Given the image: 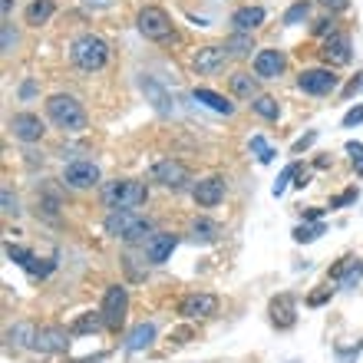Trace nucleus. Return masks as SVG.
<instances>
[{
	"instance_id": "1",
	"label": "nucleus",
	"mask_w": 363,
	"mask_h": 363,
	"mask_svg": "<svg viewBox=\"0 0 363 363\" xmlns=\"http://www.w3.org/2000/svg\"><path fill=\"white\" fill-rule=\"evenodd\" d=\"M106 235H113V238L119 241H145L152 238V221L145 218V215H139L135 208H116L106 215Z\"/></svg>"
},
{
	"instance_id": "2",
	"label": "nucleus",
	"mask_w": 363,
	"mask_h": 363,
	"mask_svg": "<svg viewBox=\"0 0 363 363\" xmlns=\"http://www.w3.org/2000/svg\"><path fill=\"white\" fill-rule=\"evenodd\" d=\"M69 60H73L83 73H96V69H103L106 63H109V43H106L103 37H96V33H83V37L73 40Z\"/></svg>"
},
{
	"instance_id": "3",
	"label": "nucleus",
	"mask_w": 363,
	"mask_h": 363,
	"mask_svg": "<svg viewBox=\"0 0 363 363\" xmlns=\"http://www.w3.org/2000/svg\"><path fill=\"white\" fill-rule=\"evenodd\" d=\"M47 116H50V123L57 125V129H63V133H83L86 129V109L73 96H63V93L50 96Z\"/></svg>"
},
{
	"instance_id": "4",
	"label": "nucleus",
	"mask_w": 363,
	"mask_h": 363,
	"mask_svg": "<svg viewBox=\"0 0 363 363\" xmlns=\"http://www.w3.org/2000/svg\"><path fill=\"white\" fill-rule=\"evenodd\" d=\"M103 201L106 208H139L149 201V185L145 182H135V179H116V182H106L103 189Z\"/></svg>"
},
{
	"instance_id": "5",
	"label": "nucleus",
	"mask_w": 363,
	"mask_h": 363,
	"mask_svg": "<svg viewBox=\"0 0 363 363\" xmlns=\"http://www.w3.org/2000/svg\"><path fill=\"white\" fill-rule=\"evenodd\" d=\"M135 27H139V33L145 40H155V43H165L172 37V20H169V13L162 7H143L139 17H135Z\"/></svg>"
},
{
	"instance_id": "6",
	"label": "nucleus",
	"mask_w": 363,
	"mask_h": 363,
	"mask_svg": "<svg viewBox=\"0 0 363 363\" xmlns=\"http://www.w3.org/2000/svg\"><path fill=\"white\" fill-rule=\"evenodd\" d=\"M103 320H106V330H119L125 324V314H129V294H125L123 284H109L106 287V297H103Z\"/></svg>"
},
{
	"instance_id": "7",
	"label": "nucleus",
	"mask_w": 363,
	"mask_h": 363,
	"mask_svg": "<svg viewBox=\"0 0 363 363\" xmlns=\"http://www.w3.org/2000/svg\"><path fill=\"white\" fill-rule=\"evenodd\" d=\"M152 182H159L162 189L182 191L191 182V172L185 169V162H179V159H162V162L152 165Z\"/></svg>"
},
{
	"instance_id": "8",
	"label": "nucleus",
	"mask_w": 363,
	"mask_h": 363,
	"mask_svg": "<svg viewBox=\"0 0 363 363\" xmlns=\"http://www.w3.org/2000/svg\"><path fill=\"white\" fill-rule=\"evenodd\" d=\"M297 86L311 96H327L337 89V77H334V69H324V67L304 69V73L297 77Z\"/></svg>"
},
{
	"instance_id": "9",
	"label": "nucleus",
	"mask_w": 363,
	"mask_h": 363,
	"mask_svg": "<svg viewBox=\"0 0 363 363\" xmlns=\"http://www.w3.org/2000/svg\"><path fill=\"white\" fill-rule=\"evenodd\" d=\"M63 182L69 189H93L99 182V165L89 162V159H77V162H69L63 169Z\"/></svg>"
},
{
	"instance_id": "10",
	"label": "nucleus",
	"mask_w": 363,
	"mask_h": 363,
	"mask_svg": "<svg viewBox=\"0 0 363 363\" xmlns=\"http://www.w3.org/2000/svg\"><path fill=\"white\" fill-rule=\"evenodd\" d=\"M268 314H271V324H274L277 330H291V327L297 324V301L291 294L271 297Z\"/></svg>"
},
{
	"instance_id": "11",
	"label": "nucleus",
	"mask_w": 363,
	"mask_h": 363,
	"mask_svg": "<svg viewBox=\"0 0 363 363\" xmlns=\"http://www.w3.org/2000/svg\"><path fill=\"white\" fill-rule=\"evenodd\" d=\"M320 57H324V63H330V67H347L350 63V37L347 33H330V37L324 40V47H320Z\"/></svg>"
},
{
	"instance_id": "12",
	"label": "nucleus",
	"mask_w": 363,
	"mask_h": 363,
	"mask_svg": "<svg viewBox=\"0 0 363 363\" xmlns=\"http://www.w3.org/2000/svg\"><path fill=\"white\" fill-rule=\"evenodd\" d=\"M175 245H179V235H169V231H155L152 238L145 241V261L149 264H165L172 258Z\"/></svg>"
},
{
	"instance_id": "13",
	"label": "nucleus",
	"mask_w": 363,
	"mask_h": 363,
	"mask_svg": "<svg viewBox=\"0 0 363 363\" xmlns=\"http://www.w3.org/2000/svg\"><path fill=\"white\" fill-rule=\"evenodd\" d=\"M10 129H13V135H17L20 143H37V139H43V133H47L43 119L33 113H17L10 119Z\"/></svg>"
},
{
	"instance_id": "14",
	"label": "nucleus",
	"mask_w": 363,
	"mask_h": 363,
	"mask_svg": "<svg viewBox=\"0 0 363 363\" xmlns=\"http://www.w3.org/2000/svg\"><path fill=\"white\" fill-rule=\"evenodd\" d=\"M218 311V297L215 294H189L179 301V314L195 320V317H211Z\"/></svg>"
},
{
	"instance_id": "15",
	"label": "nucleus",
	"mask_w": 363,
	"mask_h": 363,
	"mask_svg": "<svg viewBox=\"0 0 363 363\" xmlns=\"http://www.w3.org/2000/svg\"><path fill=\"white\" fill-rule=\"evenodd\" d=\"M287 67V57L281 50H261L255 57V77L258 79H277Z\"/></svg>"
},
{
	"instance_id": "16",
	"label": "nucleus",
	"mask_w": 363,
	"mask_h": 363,
	"mask_svg": "<svg viewBox=\"0 0 363 363\" xmlns=\"http://www.w3.org/2000/svg\"><path fill=\"white\" fill-rule=\"evenodd\" d=\"M228 50L225 47H201L199 53H195V73H201V77H211V73H218V69H225V63H228Z\"/></svg>"
},
{
	"instance_id": "17",
	"label": "nucleus",
	"mask_w": 363,
	"mask_h": 363,
	"mask_svg": "<svg viewBox=\"0 0 363 363\" xmlns=\"http://www.w3.org/2000/svg\"><path fill=\"white\" fill-rule=\"evenodd\" d=\"M195 201H199L201 208H211V205H218L225 199V179L221 175H208V179H201L195 189H191Z\"/></svg>"
},
{
	"instance_id": "18",
	"label": "nucleus",
	"mask_w": 363,
	"mask_h": 363,
	"mask_svg": "<svg viewBox=\"0 0 363 363\" xmlns=\"http://www.w3.org/2000/svg\"><path fill=\"white\" fill-rule=\"evenodd\" d=\"M67 337H69V330H63V327H40L33 350H40V354H60L69 344Z\"/></svg>"
},
{
	"instance_id": "19",
	"label": "nucleus",
	"mask_w": 363,
	"mask_h": 363,
	"mask_svg": "<svg viewBox=\"0 0 363 363\" xmlns=\"http://www.w3.org/2000/svg\"><path fill=\"white\" fill-rule=\"evenodd\" d=\"M231 23H235V30L238 33H251L255 27H261L264 23V10L261 7H241L231 13Z\"/></svg>"
},
{
	"instance_id": "20",
	"label": "nucleus",
	"mask_w": 363,
	"mask_h": 363,
	"mask_svg": "<svg viewBox=\"0 0 363 363\" xmlns=\"http://www.w3.org/2000/svg\"><path fill=\"white\" fill-rule=\"evenodd\" d=\"M191 99H195V103H205L208 109H215V113H221V116H231V113H235V106H231L225 96L211 93V89H195V93H191Z\"/></svg>"
},
{
	"instance_id": "21",
	"label": "nucleus",
	"mask_w": 363,
	"mask_h": 363,
	"mask_svg": "<svg viewBox=\"0 0 363 363\" xmlns=\"http://www.w3.org/2000/svg\"><path fill=\"white\" fill-rule=\"evenodd\" d=\"M152 340H155V327L152 324H139V327H133V334L125 337V350H145V347H152Z\"/></svg>"
},
{
	"instance_id": "22",
	"label": "nucleus",
	"mask_w": 363,
	"mask_h": 363,
	"mask_svg": "<svg viewBox=\"0 0 363 363\" xmlns=\"http://www.w3.org/2000/svg\"><path fill=\"white\" fill-rule=\"evenodd\" d=\"M231 93L238 96V99H255V96H258V77L235 73V77H231Z\"/></svg>"
},
{
	"instance_id": "23",
	"label": "nucleus",
	"mask_w": 363,
	"mask_h": 363,
	"mask_svg": "<svg viewBox=\"0 0 363 363\" xmlns=\"http://www.w3.org/2000/svg\"><path fill=\"white\" fill-rule=\"evenodd\" d=\"M53 10H57L53 0H33V4L27 7V23L30 27H43V23L53 17Z\"/></svg>"
},
{
	"instance_id": "24",
	"label": "nucleus",
	"mask_w": 363,
	"mask_h": 363,
	"mask_svg": "<svg viewBox=\"0 0 363 363\" xmlns=\"http://www.w3.org/2000/svg\"><path fill=\"white\" fill-rule=\"evenodd\" d=\"M218 225L208 218H195L191 221V241H199V245H211V241L218 238Z\"/></svg>"
},
{
	"instance_id": "25",
	"label": "nucleus",
	"mask_w": 363,
	"mask_h": 363,
	"mask_svg": "<svg viewBox=\"0 0 363 363\" xmlns=\"http://www.w3.org/2000/svg\"><path fill=\"white\" fill-rule=\"evenodd\" d=\"M7 340L13 347H33L37 344V327L33 324H13L7 330Z\"/></svg>"
},
{
	"instance_id": "26",
	"label": "nucleus",
	"mask_w": 363,
	"mask_h": 363,
	"mask_svg": "<svg viewBox=\"0 0 363 363\" xmlns=\"http://www.w3.org/2000/svg\"><path fill=\"white\" fill-rule=\"evenodd\" d=\"M99 327H106V320H103V314H83V317H77L73 320V327H69V334H96Z\"/></svg>"
},
{
	"instance_id": "27",
	"label": "nucleus",
	"mask_w": 363,
	"mask_h": 363,
	"mask_svg": "<svg viewBox=\"0 0 363 363\" xmlns=\"http://www.w3.org/2000/svg\"><path fill=\"white\" fill-rule=\"evenodd\" d=\"M143 89H145V96H149V99L155 103V109H159V113H169V96H165V89L159 86L155 79L145 77V79H143Z\"/></svg>"
},
{
	"instance_id": "28",
	"label": "nucleus",
	"mask_w": 363,
	"mask_h": 363,
	"mask_svg": "<svg viewBox=\"0 0 363 363\" xmlns=\"http://www.w3.org/2000/svg\"><path fill=\"white\" fill-rule=\"evenodd\" d=\"M225 50H228V57H248L251 50H255V43H251V33H235V37L225 43Z\"/></svg>"
},
{
	"instance_id": "29",
	"label": "nucleus",
	"mask_w": 363,
	"mask_h": 363,
	"mask_svg": "<svg viewBox=\"0 0 363 363\" xmlns=\"http://www.w3.org/2000/svg\"><path fill=\"white\" fill-rule=\"evenodd\" d=\"M251 109H255L258 116H264V119H277V116H281V106H277L274 96H255Z\"/></svg>"
},
{
	"instance_id": "30",
	"label": "nucleus",
	"mask_w": 363,
	"mask_h": 363,
	"mask_svg": "<svg viewBox=\"0 0 363 363\" xmlns=\"http://www.w3.org/2000/svg\"><path fill=\"white\" fill-rule=\"evenodd\" d=\"M251 152L258 155V162H261V165L274 162V149H271V145L264 143V135H251Z\"/></svg>"
},
{
	"instance_id": "31",
	"label": "nucleus",
	"mask_w": 363,
	"mask_h": 363,
	"mask_svg": "<svg viewBox=\"0 0 363 363\" xmlns=\"http://www.w3.org/2000/svg\"><path fill=\"white\" fill-rule=\"evenodd\" d=\"M320 235H324V225H320V221H314V225H297L294 228V241H301V245L320 238Z\"/></svg>"
},
{
	"instance_id": "32",
	"label": "nucleus",
	"mask_w": 363,
	"mask_h": 363,
	"mask_svg": "<svg viewBox=\"0 0 363 363\" xmlns=\"http://www.w3.org/2000/svg\"><path fill=\"white\" fill-rule=\"evenodd\" d=\"M307 17H311V4H307V0H297L294 7L284 13V23L287 27H294V23H301V20H307Z\"/></svg>"
},
{
	"instance_id": "33",
	"label": "nucleus",
	"mask_w": 363,
	"mask_h": 363,
	"mask_svg": "<svg viewBox=\"0 0 363 363\" xmlns=\"http://www.w3.org/2000/svg\"><path fill=\"white\" fill-rule=\"evenodd\" d=\"M360 277H363V261L354 258L350 261V268L344 271V277H340V287H357L360 284Z\"/></svg>"
},
{
	"instance_id": "34",
	"label": "nucleus",
	"mask_w": 363,
	"mask_h": 363,
	"mask_svg": "<svg viewBox=\"0 0 363 363\" xmlns=\"http://www.w3.org/2000/svg\"><path fill=\"white\" fill-rule=\"evenodd\" d=\"M7 258H10V261H17L20 268H30V264H33V251L20 248V245H7Z\"/></svg>"
},
{
	"instance_id": "35",
	"label": "nucleus",
	"mask_w": 363,
	"mask_h": 363,
	"mask_svg": "<svg viewBox=\"0 0 363 363\" xmlns=\"http://www.w3.org/2000/svg\"><path fill=\"white\" fill-rule=\"evenodd\" d=\"M294 175H301V165H287L284 172H281V179H277V182H274V195H281V191H284V189H287V182L294 179Z\"/></svg>"
},
{
	"instance_id": "36",
	"label": "nucleus",
	"mask_w": 363,
	"mask_h": 363,
	"mask_svg": "<svg viewBox=\"0 0 363 363\" xmlns=\"http://www.w3.org/2000/svg\"><path fill=\"white\" fill-rule=\"evenodd\" d=\"M0 201H4V215H17V195H13V191L10 189H4L0 191Z\"/></svg>"
},
{
	"instance_id": "37",
	"label": "nucleus",
	"mask_w": 363,
	"mask_h": 363,
	"mask_svg": "<svg viewBox=\"0 0 363 363\" xmlns=\"http://www.w3.org/2000/svg\"><path fill=\"white\" fill-rule=\"evenodd\" d=\"M350 261H354V258H340V261H337L334 268L327 271V281H337V284H340V277H344V271L350 268Z\"/></svg>"
},
{
	"instance_id": "38",
	"label": "nucleus",
	"mask_w": 363,
	"mask_h": 363,
	"mask_svg": "<svg viewBox=\"0 0 363 363\" xmlns=\"http://www.w3.org/2000/svg\"><path fill=\"white\" fill-rule=\"evenodd\" d=\"M347 152L354 155V169H357V175H363V145H360V143H347Z\"/></svg>"
},
{
	"instance_id": "39",
	"label": "nucleus",
	"mask_w": 363,
	"mask_h": 363,
	"mask_svg": "<svg viewBox=\"0 0 363 363\" xmlns=\"http://www.w3.org/2000/svg\"><path fill=\"white\" fill-rule=\"evenodd\" d=\"M350 201H357V189L344 191V195H337V199L330 201V208H344V205H350Z\"/></svg>"
},
{
	"instance_id": "40",
	"label": "nucleus",
	"mask_w": 363,
	"mask_h": 363,
	"mask_svg": "<svg viewBox=\"0 0 363 363\" xmlns=\"http://www.w3.org/2000/svg\"><path fill=\"white\" fill-rule=\"evenodd\" d=\"M327 301H330V287H324V291H317V294L307 297V304L311 307H320V304H327Z\"/></svg>"
},
{
	"instance_id": "41",
	"label": "nucleus",
	"mask_w": 363,
	"mask_h": 363,
	"mask_svg": "<svg viewBox=\"0 0 363 363\" xmlns=\"http://www.w3.org/2000/svg\"><path fill=\"white\" fill-rule=\"evenodd\" d=\"M13 43H17V33H13V27H10V23H4V53H10V50H13Z\"/></svg>"
},
{
	"instance_id": "42",
	"label": "nucleus",
	"mask_w": 363,
	"mask_h": 363,
	"mask_svg": "<svg viewBox=\"0 0 363 363\" xmlns=\"http://www.w3.org/2000/svg\"><path fill=\"white\" fill-rule=\"evenodd\" d=\"M357 123H363V106H357V109H350V113L344 116V125L350 129V125H357Z\"/></svg>"
},
{
	"instance_id": "43",
	"label": "nucleus",
	"mask_w": 363,
	"mask_h": 363,
	"mask_svg": "<svg viewBox=\"0 0 363 363\" xmlns=\"http://www.w3.org/2000/svg\"><path fill=\"white\" fill-rule=\"evenodd\" d=\"M314 139H317V133H307L304 139H297V143H294V152H304V149H307L311 143H314Z\"/></svg>"
},
{
	"instance_id": "44",
	"label": "nucleus",
	"mask_w": 363,
	"mask_h": 363,
	"mask_svg": "<svg viewBox=\"0 0 363 363\" xmlns=\"http://www.w3.org/2000/svg\"><path fill=\"white\" fill-rule=\"evenodd\" d=\"M327 10H347L350 7V0H320Z\"/></svg>"
},
{
	"instance_id": "45",
	"label": "nucleus",
	"mask_w": 363,
	"mask_h": 363,
	"mask_svg": "<svg viewBox=\"0 0 363 363\" xmlns=\"http://www.w3.org/2000/svg\"><path fill=\"white\" fill-rule=\"evenodd\" d=\"M327 30L334 33V20H317L314 23V33H327Z\"/></svg>"
},
{
	"instance_id": "46",
	"label": "nucleus",
	"mask_w": 363,
	"mask_h": 363,
	"mask_svg": "<svg viewBox=\"0 0 363 363\" xmlns=\"http://www.w3.org/2000/svg\"><path fill=\"white\" fill-rule=\"evenodd\" d=\"M33 93H37V83H33V79H27V83L20 86V96H23V99H30Z\"/></svg>"
},
{
	"instance_id": "47",
	"label": "nucleus",
	"mask_w": 363,
	"mask_h": 363,
	"mask_svg": "<svg viewBox=\"0 0 363 363\" xmlns=\"http://www.w3.org/2000/svg\"><path fill=\"white\" fill-rule=\"evenodd\" d=\"M320 215H324V208H307V211H304L307 221H320Z\"/></svg>"
},
{
	"instance_id": "48",
	"label": "nucleus",
	"mask_w": 363,
	"mask_h": 363,
	"mask_svg": "<svg viewBox=\"0 0 363 363\" xmlns=\"http://www.w3.org/2000/svg\"><path fill=\"white\" fill-rule=\"evenodd\" d=\"M10 10H13V0H0V13H4V20H10Z\"/></svg>"
},
{
	"instance_id": "49",
	"label": "nucleus",
	"mask_w": 363,
	"mask_h": 363,
	"mask_svg": "<svg viewBox=\"0 0 363 363\" xmlns=\"http://www.w3.org/2000/svg\"><path fill=\"white\" fill-rule=\"evenodd\" d=\"M360 86H363V79H360V77H357V79H354V83H350V86H347V89H344V96H354V93H357V89H360Z\"/></svg>"
},
{
	"instance_id": "50",
	"label": "nucleus",
	"mask_w": 363,
	"mask_h": 363,
	"mask_svg": "<svg viewBox=\"0 0 363 363\" xmlns=\"http://www.w3.org/2000/svg\"><path fill=\"white\" fill-rule=\"evenodd\" d=\"M83 4H86V7H109L113 0H83Z\"/></svg>"
}]
</instances>
